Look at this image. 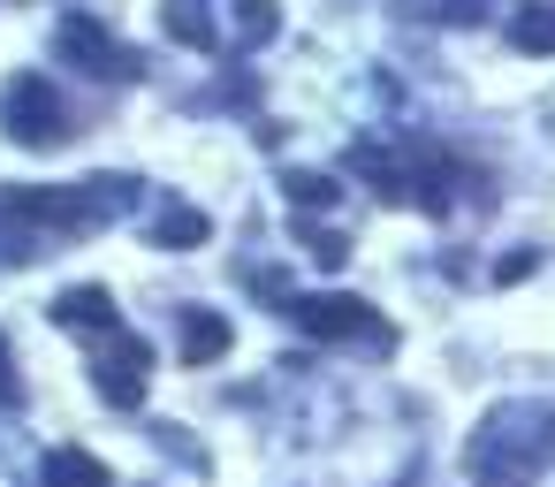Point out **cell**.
Segmentation results:
<instances>
[{"mask_svg":"<svg viewBox=\"0 0 555 487\" xmlns=\"http://www.w3.org/2000/svg\"><path fill=\"white\" fill-rule=\"evenodd\" d=\"M555 472V396H502L464 441L472 487H540Z\"/></svg>","mask_w":555,"mask_h":487,"instance_id":"obj_1","label":"cell"},{"mask_svg":"<svg viewBox=\"0 0 555 487\" xmlns=\"http://www.w3.org/2000/svg\"><path fill=\"white\" fill-rule=\"evenodd\" d=\"M138 198L130 176H85V183H54V191H0V229H16V252H39V244H62V236H92L107 221H122Z\"/></svg>","mask_w":555,"mask_h":487,"instance_id":"obj_2","label":"cell"},{"mask_svg":"<svg viewBox=\"0 0 555 487\" xmlns=\"http://www.w3.org/2000/svg\"><path fill=\"white\" fill-rule=\"evenodd\" d=\"M358 161H365V176L380 183V198H396V206H426V214L449 206V183H472V176H464L449 153H434V145H403V153L365 145Z\"/></svg>","mask_w":555,"mask_h":487,"instance_id":"obj_3","label":"cell"},{"mask_svg":"<svg viewBox=\"0 0 555 487\" xmlns=\"http://www.w3.org/2000/svg\"><path fill=\"white\" fill-rule=\"evenodd\" d=\"M0 130L16 145H31V153H47V145L69 138V107H62V92L47 77L24 69V77H9V92H0Z\"/></svg>","mask_w":555,"mask_h":487,"instance_id":"obj_4","label":"cell"},{"mask_svg":"<svg viewBox=\"0 0 555 487\" xmlns=\"http://www.w3.org/2000/svg\"><path fill=\"white\" fill-rule=\"evenodd\" d=\"M145 381H153V350H145L130 328H107V335H92V388H100L115 411L145 403Z\"/></svg>","mask_w":555,"mask_h":487,"instance_id":"obj_5","label":"cell"},{"mask_svg":"<svg viewBox=\"0 0 555 487\" xmlns=\"http://www.w3.org/2000/svg\"><path fill=\"white\" fill-rule=\"evenodd\" d=\"M62 54H69L85 77H100V85H130V77H138V54H130L107 24H92V16H69V24H62Z\"/></svg>","mask_w":555,"mask_h":487,"instance_id":"obj_6","label":"cell"},{"mask_svg":"<svg viewBox=\"0 0 555 487\" xmlns=\"http://www.w3.org/2000/svg\"><path fill=\"white\" fill-rule=\"evenodd\" d=\"M289 312H297V328H305V335H320V343H350V335H380V320H373V305H365V297H343V290H320V297H297Z\"/></svg>","mask_w":555,"mask_h":487,"instance_id":"obj_7","label":"cell"},{"mask_svg":"<svg viewBox=\"0 0 555 487\" xmlns=\"http://www.w3.org/2000/svg\"><path fill=\"white\" fill-rule=\"evenodd\" d=\"M54 320L62 328H77V335H107V328H122V312H115V297L107 290H69V297H54Z\"/></svg>","mask_w":555,"mask_h":487,"instance_id":"obj_8","label":"cell"},{"mask_svg":"<svg viewBox=\"0 0 555 487\" xmlns=\"http://www.w3.org/2000/svg\"><path fill=\"white\" fill-rule=\"evenodd\" d=\"M39 487H115V472H107L92 449H47Z\"/></svg>","mask_w":555,"mask_h":487,"instance_id":"obj_9","label":"cell"},{"mask_svg":"<svg viewBox=\"0 0 555 487\" xmlns=\"http://www.w3.org/2000/svg\"><path fill=\"white\" fill-rule=\"evenodd\" d=\"M229 350V320L221 312H183V366H214Z\"/></svg>","mask_w":555,"mask_h":487,"instance_id":"obj_10","label":"cell"},{"mask_svg":"<svg viewBox=\"0 0 555 487\" xmlns=\"http://www.w3.org/2000/svg\"><path fill=\"white\" fill-rule=\"evenodd\" d=\"M168 39H183V47H214V0H168Z\"/></svg>","mask_w":555,"mask_h":487,"instance_id":"obj_11","label":"cell"},{"mask_svg":"<svg viewBox=\"0 0 555 487\" xmlns=\"http://www.w3.org/2000/svg\"><path fill=\"white\" fill-rule=\"evenodd\" d=\"M153 244H160V252H191V244H206V214H198V206H168V214L153 221Z\"/></svg>","mask_w":555,"mask_h":487,"instance_id":"obj_12","label":"cell"},{"mask_svg":"<svg viewBox=\"0 0 555 487\" xmlns=\"http://www.w3.org/2000/svg\"><path fill=\"white\" fill-rule=\"evenodd\" d=\"M509 47L517 54H555V0H540V9H525L509 24Z\"/></svg>","mask_w":555,"mask_h":487,"instance_id":"obj_13","label":"cell"},{"mask_svg":"<svg viewBox=\"0 0 555 487\" xmlns=\"http://www.w3.org/2000/svg\"><path fill=\"white\" fill-rule=\"evenodd\" d=\"M274 39V0H236V47Z\"/></svg>","mask_w":555,"mask_h":487,"instance_id":"obj_14","label":"cell"},{"mask_svg":"<svg viewBox=\"0 0 555 487\" xmlns=\"http://www.w3.org/2000/svg\"><path fill=\"white\" fill-rule=\"evenodd\" d=\"M289 198H305V206H327V198H335V183H327V176H289Z\"/></svg>","mask_w":555,"mask_h":487,"instance_id":"obj_15","label":"cell"},{"mask_svg":"<svg viewBox=\"0 0 555 487\" xmlns=\"http://www.w3.org/2000/svg\"><path fill=\"white\" fill-rule=\"evenodd\" d=\"M396 487H426V464H403V479Z\"/></svg>","mask_w":555,"mask_h":487,"instance_id":"obj_16","label":"cell"}]
</instances>
